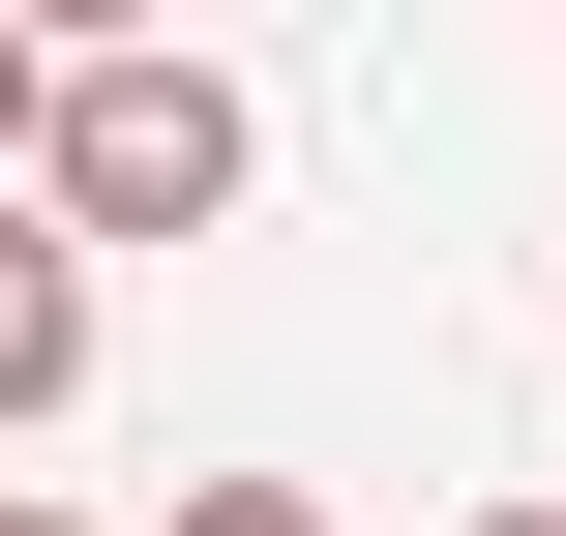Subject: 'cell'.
I'll list each match as a JSON object with an SVG mask.
<instances>
[{
	"instance_id": "277c9868",
	"label": "cell",
	"mask_w": 566,
	"mask_h": 536,
	"mask_svg": "<svg viewBox=\"0 0 566 536\" xmlns=\"http://www.w3.org/2000/svg\"><path fill=\"white\" fill-rule=\"evenodd\" d=\"M179 536H328V507H298V477H179Z\"/></svg>"
},
{
	"instance_id": "8992f818",
	"label": "cell",
	"mask_w": 566,
	"mask_h": 536,
	"mask_svg": "<svg viewBox=\"0 0 566 536\" xmlns=\"http://www.w3.org/2000/svg\"><path fill=\"white\" fill-rule=\"evenodd\" d=\"M478 536H566V507H478Z\"/></svg>"
},
{
	"instance_id": "3957f363",
	"label": "cell",
	"mask_w": 566,
	"mask_h": 536,
	"mask_svg": "<svg viewBox=\"0 0 566 536\" xmlns=\"http://www.w3.org/2000/svg\"><path fill=\"white\" fill-rule=\"evenodd\" d=\"M30 119H60V30H0V209H30Z\"/></svg>"
},
{
	"instance_id": "5b68a950",
	"label": "cell",
	"mask_w": 566,
	"mask_h": 536,
	"mask_svg": "<svg viewBox=\"0 0 566 536\" xmlns=\"http://www.w3.org/2000/svg\"><path fill=\"white\" fill-rule=\"evenodd\" d=\"M0 536H90V507H0Z\"/></svg>"
},
{
	"instance_id": "6da1fadb",
	"label": "cell",
	"mask_w": 566,
	"mask_h": 536,
	"mask_svg": "<svg viewBox=\"0 0 566 536\" xmlns=\"http://www.w3.org/2000/svg\"><path fill=\"white\" fill-rule=\"evenodd\" d=\"M269 179V119H239V60H179V30H90L60 60V119H30V209H60V269H119V239H209Z\"/></svg>"
},
{
	"instance_id": "7a4b0ae2",
	"label": "cell",
	"mask_w": 566,
	"mask_h": 536,
	"mask_svg": "<svg viewBox=\"0 0 566 536\" xmlns=\"http://www.w3.org/2000/svg\"><path fill=\"white\" fill-rule=\"evenodd\" d=\"M30 418H90V269H60V209H0V448Z\"/></svg>"
}]
</instances>
